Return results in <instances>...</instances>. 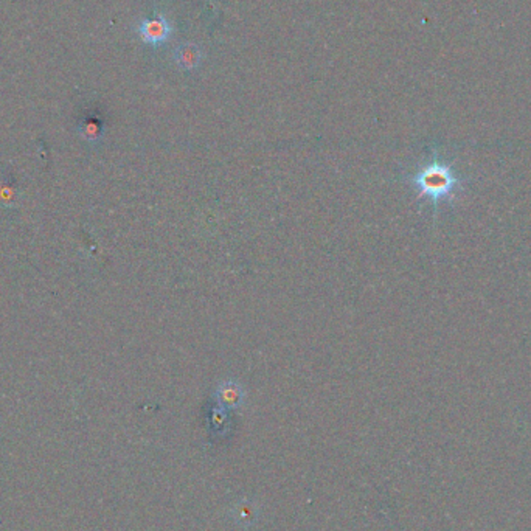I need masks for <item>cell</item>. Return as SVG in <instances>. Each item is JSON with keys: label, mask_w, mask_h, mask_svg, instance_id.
I'll use <instances>...</instances> for the list:
<instances>
[{"label": "cell", "mask_w": 531, "mask_h": 531, "mask_svg": "<svg viewBox=\"0 0 531 531\" xmlns=\"http://www.w3.org/2000/svg\"><path fill=\"white\" fill-rule=\"evenodd\" d=\"M409 182L416 191L418 199H427L435 207L443 201H451L457 190L463 187V180L454 167L438 159L423 164L409 176Z\"/></svg>", "instance_id": "obj_1"}, {"label": "cell", "mask_w": 531, "mask_h": 531, "mask_svg": "<svg viewBox=\"0 0 531 531\" xmlns=\"http://www.w3.org/2000/svg\"><path fill=\"white\" fill-rule=\"evenodd\" d=\"M134 30H136V33L145 44L155 47L165 44V42L171 38V34L174 33V25L169 22L164 14L159 13L157 16L154 17L141 19Z\"/></svg>", "instance_id": "obj_2"}, {"label": "cell", "mask_w": 531, "mask_h": 531, "mask_svg": "<svg viewBox=\"0 0 531 531\" xmlns=\"http://www.w3.org/2000/svg\"><path fill=\"white\" fill-rule=\"evenodd\" d=\"M174 61L183 70H194L201 66L202 52L197 45L187 42V44H182L174 50Z\"/></svg>", "instance_id": "obj_3"}, {"label": "cell", "mask_w": 531, "mask_h": 531, "mask_svg": "<svg viewBox=\"0 0 531 531\" xmlns=\"http://www.w3.org/2000/svg\"><path fill=\"white\" fill-rule=\"evenodd\" d=\"M218 398L224 407L232 409L241 404L243 393H241V388L236 384H233V382H224V384L219 387Z\"/></svg>", "instance_id": "obj_4"}, {"label": "cell", "mask_w": 531, "mask_h": 531, "mask_svg": "<svg viewBox=\"0 0 531 531\" xmlns=\"http://www.w3.org/2000/svg\"><path fill=\"white\" fill-rule=\"evenodd\" d=\"M255 508L252 507V504H247V502H243V504L239 505V508H236V519L241 521V522H255Z\"/></svg>", "instance_id": "obj_5"}]
</instances>
